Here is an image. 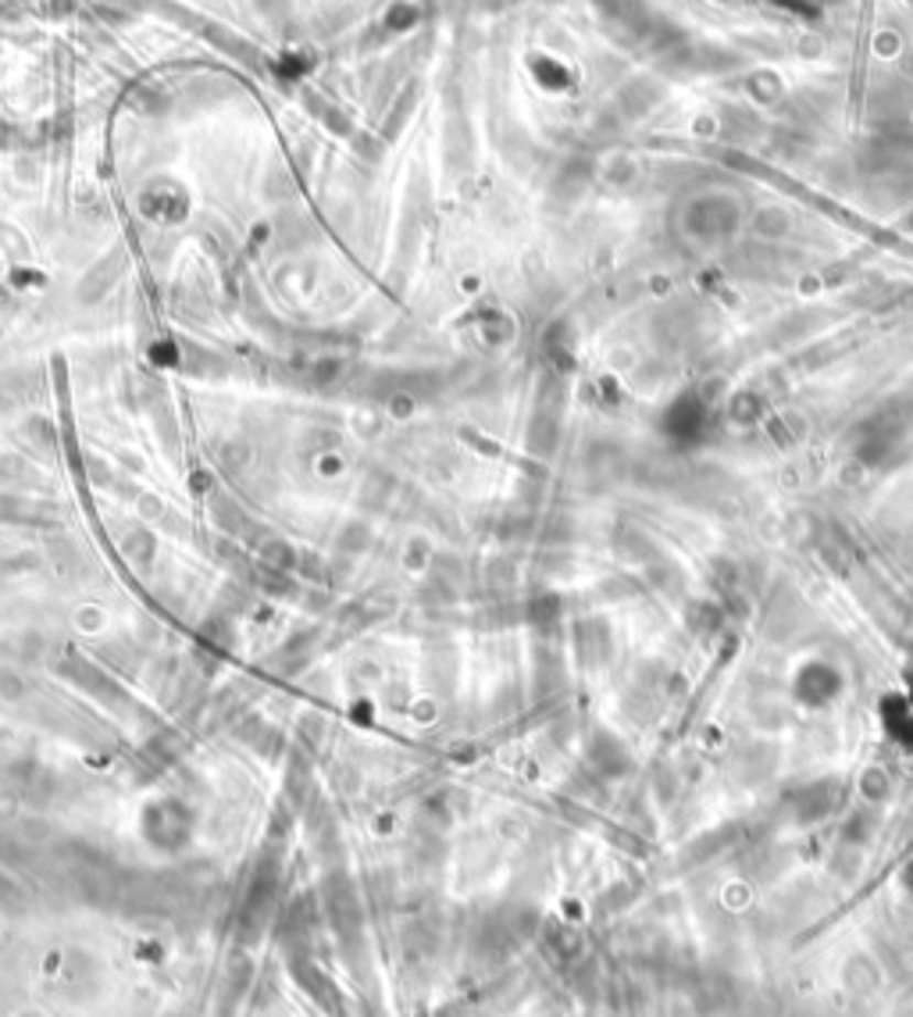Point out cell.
I'll return each mask as SVG.
<instances>
[{
	"label": "cell",
	"instance_id": "obj_1",
	"mask_svg": "<svg viewBox=\"0 0 913 1017\" xmlns=\"http://www.w3.org/2000/svg\"><path fill=\"white\" fill-rule=\"evenodd\" d=\"M126 550H129V553H137V558H143V561H146V558H151V540H146L143 532H132L129 540H126Z\"/></svg>",
	"mask_w": 913,
	"mask_h": 1017
}]
</instances>
